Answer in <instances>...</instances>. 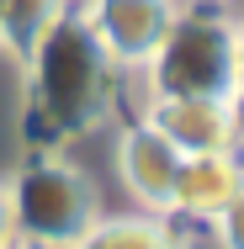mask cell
<instances>
[{"mask_svg": "<svg viewBox=\"0 0 244 249\" xmlns=\"http://www.w3.org/2000/svg\"><path fill=\"white\" fill-rule=\"evenodd\" d=\"M5 191H11L16 239L32 249H75L106 217L96 175L75 159H58V154H43V159L21 164L5 180Z\"/></svg>", "mask_w": 244, "mask_h": 249, "instance_id": "7a4b0ae2", "label": "cell"}, {"mask_svg": "<svg viewBox=\"0 0 244 249\" xmlns=\"http://www.w3.org/2000/svg\"><path fill=\"white\" fill-rule=\"evenodd\" d=\"M75 249H191L186 233L170 228V217L154 212H128V217H101Z\"/></svg>", "mask_w": 244, "mask_h": 249, "instance_id": "ba28073f", "label": "cell"}, {"mask_svg": "<svg viewBox=\"0 0 244 249\" xmlns=\"http://www.w3.org/2000/svg\"><path fill=\"white\" fill-rule=\"evenodd\" d=\"M112 159H117L122 191L138 201L144 212L170 217V191H175V175H181V159H186V154L175 149L149 117H138V122H122V127H117Z\"/></svg>", "mask_w": 244, "mask_h": 249, "instance_id": "5b68a950", "label": "cell"}, {"mask_svg": "<svg viewBox=\"0 0 244 249\" xmlns=\"http://www.w3.org/2000/svg\"><path fill=\"white\" fill-rule=\"evenodd\" d=\"M175 16L181 0H85L80 11V21L91 27V37L117 69H144L165 43V32L175 27Z\"/></svg>", "mask_w": 244, "mask_h": 249, "instance_id": "277c9868", "label": "cell"}, {"mask_svg": "<svg viewBox=\"0 0 244 249\" xmlns=\"http://www.w3.org/2000/svg\"><path fill=\"white\" fill-rule=\"evenodd\" d=\"M64 11H69V0H0V43L16 53V58H27V53L38 48V37L48 32Z\"/></svg>", "mask_w": 244, "mask_h": 249, "instance_id": "9c48e42d", "label": "cell"}, {"mask_svg": "<svg viewBox=\"0 0 244 249\" xmlns=\"http://www.w3.org/2000/svg\"><path fill=\"white\" fill-rule=\"evenodd\" d=\"M16 239V223H11V191H5V180H0V244H11Z\"/></svg>", "mask_w": 244, "mask_h": 249, "instance_id": "7c38bea8", "label": "cell"}, {"mask_svg": "<svg viewBox=\"0 0 244 249\" xmlns=\"http://www.w3.org/2000/svg\"><path fill=\"white\" fill-rule=\"evenodd\" d=\"M212 228H218V244L223 249H244V186H239V196L212 217Z\"/></svg>", "mask_w": 244, "mask_h": 249, "instance_id": "30bf717a", "label": "cell"}, {"mask_svg": "<svg viewBox=\"0 0 244 249\" xmlns=\"http://www.w3.org/2000/svg\"><path fill=\"white\" fill-rule=\"evenodd\" d=\"M21 64H27L32 117L48 127V138H85L112 117L117 64L106 58V48L91 37L80 16L64 11Z\"/></svg>", "mask_w": 244, "mask_h": 249, "instance_id": "6da1fadb", "label": "cell"}, {"mask_svg": "<svg viewBox=\"0 0 244 249\" xmlns=\"http://www.w3.org/2000/svg\"><path fill=\"white\" fill-rule=\"evenodd\" d=\"M212 5H218V0H212Z\"/></svg>", "mask_w": 244, "mask_h": 249, "instance_id": "5bb4252c", "label": "cell"}, {"mask_svg": "<svg viewBox=\"0 0 244 249\" xmlns=\"http://www.w3.org/2000/svg\"><path fill=\"white\" fill-rule=\"evenodd\" d=\"M228 111H234L239 149H244V21H239V53H234V90H228Z\"/></svg>", "mask_w": 244, "mask_h": 249, "instance_id": "8fae6325", "label": "cell"}, {"mask_svg": "<svg viewBox=\"0 0 244 249\" xmlns=\"http://www.w3.org/2000/svg\"><path fill=\"white\" fill-rule=\"evenodd\" d=\"M0 249H32V244H21V239H11V244H0Z\"/></svg>", "mask_w": 244, "mask_h": 249, "instance_id": "4fadbf2b", "label": "cell"}, {"mask_svg": "<svg viewBox=\"0 0 244 249\" xmlns=\"http://www.w3.org/2000/svg\"><path fill=\"white\" fill-rule=\"evenodd\" d=\"M244 186V159L239 149L223 154H186L175 191H170V217H191V223H212Z\"/></svg>", "mask_w": 244, "mask_h": 249, "instance_id": "52a82bcc", "label": "cell"}, {"mask_svg": "<svg viewBox=\"0 0 244 249\" xmlns=\"http://www.w3.org/2000/svg\"><path fill=\"white\" fill-rule=\"evenodd\" d=\"M144 117L181 154H223V149H239L234 111H228V101H218V96H159V101H149Z\"/></svg>", "mask_w": 244, "mask_h": 249, "instance_id": "8992f818", "label": "cell"}, {"mask_svg": "<svg viewBox=\"0 0 244 249\" xmlns=\"http://www.w3.org/2000/svg\"><path fill=\"white\" fill-rule=\"evenodd\" d=\"M234 53H239V21L212 11H181L165 43L144 64V96H218L234 90Z\"/></svg>", "mask_w": 244, "mask_h": 249, "instance_id": "3957f363", "label": "cell"}]
</instances>
